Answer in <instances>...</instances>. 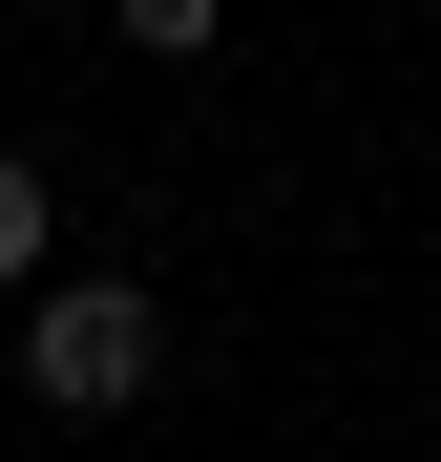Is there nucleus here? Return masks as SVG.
<instances>
[{"label":"nucleus","mask_w":441,"mask_h":462,"mask_svg":"<svg viewBox=\"0 0 441 462\" xmlns=\"http://www.w3.org/2000/svg\"><path fill=\"white\" fill-rule=\"evenodd\" d=\"M147 357H169V316H147L126 273H85V294H42V316H22V378H42L63 420H126V400H147Z\"/></svg>","instance_id":"nucleus-1"},{"label":"nucleus","mask_w":441,"mask_h":462,"mask_svg":"<svg viewBox=\"0 0 441 462\" xmlns=\"http://www.w3.org/2000/svg\"><path fill=\"white\" fill-rule=\"evenodd\" d=\"M22 273H42V169L0 147V294H22Z\"/></svg>","instance_id":"nucleus-2"},{"label":"nucleus","mask_w":441,"mask_h":462,"mask_svg":"<svg viewBox=\"0 0 441 462\" xmlns=\"http://www.w3.org/2000/svg\"><path fill=\"white\" fill-rule=\"evenodd\" d=\"M126 42L147 63H210V0H126Z\"/></svg>","instance_id":"nucleus-3"}]
</instances>
